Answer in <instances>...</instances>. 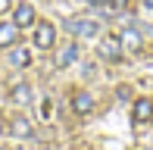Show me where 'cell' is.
Wrapping results in <instances>:
<instances>
[{
    "label": "cell",
    "mask_w": 153,
    "mask_h": 150,
    "mask_svg": "<svg viewBox=\"0 0 153 150\" xmlns=\"http://www.w3.org/2000/svg\"><path fill=\"white\" fill-rule=\"evenodd\" d=\"M75 59H78V47H75V44H69L66 50L59 53V59H56V66H72Z\"/></svg>",
    "instance_id": "obj_10"
},
{
    "label": "cell",
    "mask_w": 153,
    "mask_h": 150,
    "mask_svg": "<svg viewBox=\"0 0 153 150\" xmlns=\"http://www.w3.org/2000/svg\"><path fill=\"white\" fill-rule=\"evenodd\" d=\"M69 28H72L78 38H97V35H100V25L91 22V19H72Z\"/></svg>",
    "instance_id": "obj_2"
},
{
    "label": "cell",
    "mask_w": 153,
    "mask_h": 150,
    "mask_svg": "<svg viewBox=\"0 0 153 150\" xmlns=\"http://www.w3.org/2000/svg\"><path fill=\"white\" fill-rule=\"evenodd\" d=\"M10 100H13V103H19V106L31 103V85H16V88L10 91Z\"/></svg>",
    "instance_id": "obj_8"
},
{
    "label": "cell",
    "mask_w": 153,
    "mask_h": 150,
    "mask_svg": "<svg viewBox=\"0 0 153 150\" xmlns=\"http://www.w3.org/2000/svg\"><path fill=\"white\" fill-rule=\"evenodd\" d=\"M10 131L16 134V138H31V122L25 119V116H16L13 125H10Z\"/></svg>",
    "instance_id": "obj_9"
},
{
    "label": "cell",
    "mask_w": 153,
    "mask_h": 150,
    "mask_svg": "<svg viewBox=\"0 0 153 150\" xmlns=\"http://www.w3.org/2000/svg\"><path fill=\"white\" fill-rule=\"evenodd\" d=\"M134 122H150L153 119V100L150 97H141V100H134Z\"/></svg>",
    "instance_id": "obj_5"
},
{
    "label": "cell",
    "mask_w": 153,
    "mask_h": 150,
    "mask_svg": "<svg viewBox=\"0 0 153 150\" xmlns=\"http://www.w3.org/2000/svg\"><path fill=\"white\" fill-rule=\"evenodd\" d=\"M10 63H13V66H31V56H28V50H25V47H19V50L10 53Z\"/></svg>",
    "instance_id": "obj_11"
},
{
    "label": "cell",
    "mask_w": 153,
    "mask_h": 150,
    "mask_svg": "<svg viewBox=\"0 0 153 150\" xmlns=\"http://www.w3.org/2000/svg\"><path fill=\"white\" fill-rule=\"evenodd\" d=\"M88 3H94V6H103V3H109V0H88Z\"/></svg>",
    "instance_id": "obj_14"
},
{
    "label": "cell",
    "mask_w": 153,
    "mask_h": 150,
    "mask_svg": "<svg viewBox=\"0 0 153 150\" xmlns=\"http://www.w3.org/2000/svg\"><path fill=\"white\" fill-rule=\"evenodd\" d=\"M13 22H16L19 28H28V25L34 22V10H31V3H19V6H16V16H13Z\"/></svg>",
    "instance_id": "obj_7"
},
{
    "label": "cell",
    "mask_w": 153,
    "mask_h": 150,
    "mask_svg": "<svg viewBox=\"0 0 153 150\" xmlns=\"http://www.w3.org/2000/svg\"><path fill=\"white\" fill-rule=\"evenodd\" d=\"M97 53H100L106 63H119L122 59V41L119 38H103L100 47H97Z\"/></svg>",
    "instance_id": "obj_1"
},
{
    "label": "cell",
    "mask_w": 153,
    "mask_h": 150,
    "mask_svg": "<svg viewBox=\"0 0 153 150\" xmlns=\"http://www.w3.org/2000/svg\"><path fill=\"white\" fill-rule=\"evenodd\" d=\"M3 150H6V147H3Z\"/></svg>",
    "instance_id": "obj_16"
},
{
    "label": "cell",
    "mask_w": 153,
    "mask_h": 150,
    "mask_svg": "<svg viewBox=\"0 0 153 150\" xmlns=\"http://www.w3.org/2000/svg\"><path fill=\"white\" fill-rule=\"evenodd\" d=\"M122 44L125 47H128V50H141V38H137V31H125V35H122Z\"/></svg>",
    "instance_id": "obj_12"
},
{
    "label": "cell",
    "mask_w": 153,
    "mask_h": 150,
    "mask_svg": "<svg viewBox=\"0 0 153 150\" xmlns=\"http://www.w3.org/2000/svg\"><path fill=\"white\" fill-rule=\"evenodd\" d=\"M116 94H119V100H128V97H131V91H128V85H119V91H116Z\"/></svg>",
    "instance_id": "obj_13"
},
{
    "label": "cell",
    "mask_w": 153,
    "mask_h": 150,
    "mask_svg": "<svg viewBox=\"0 0 153 150\" xmlns=\"http://www.w3.org/2000/svg\"><path fill=\"white\" fill-rule=\"evenodd\" d=\"M19 31H22V28H19L16 22H6V25H0V47H13V44L19 41Z\"/></svg>",
    "instance_id": "obj_6"
},
{
    "label": "cell",
    "mask_w": 153,
    "mask_h": 150,
    "mask_svg": "<svg viewBox=\"0 0 153 150\" xmlns=\"http://www.w3.org/2000/svg\"><path fill=\"white\" fill-rule=\"evenodd\" d=\"M144 6H147V10H153V0H144Z\"/></svg>",
    "instance_id": "obj_15"
},
{
    "label": "cell",
    "mask_w": 153,
    "mask_h": 150,
    "mask_svg": "<svg viewBox=\"0 0 153 150\" xmlns=\"http://www.w3.org/2000/svg\"><path fill=\"white\" fill-rule=\"evenodd\" d=\"M72 110L78 113V116H88L94 110V97L88 91H75V97H72Z\"/></svg>",
    "instance_id": "obj_4"
},
{
    "label": "cell",
    "mask_w": 153,
    "mask_h": 150,
    "mask_svg": "<svg viewBox=\"0 0 153 150\" xmlns=\"http://www.w3.org/2000/svg\"><path fill=\"white\" fill-rule=\"evenodd\" d=\"M53 41H56L53 25H50V22H41V25H38V35H34V47H41V50H50Z\"/></svg>",
    "instance_id": "obj_3"
}]
</instances>
